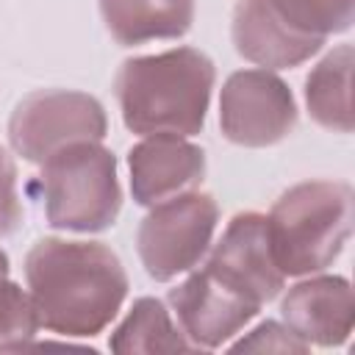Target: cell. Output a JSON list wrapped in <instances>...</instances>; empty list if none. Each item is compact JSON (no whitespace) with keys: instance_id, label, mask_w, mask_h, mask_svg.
<instances>
[{"instance_id":"1","label":"cell","mask_w":355,"mask_h":355,"mask_svg":"<svg viewBox=\"0 0 355 355\" xmlns=\"http://www.w3.org/2000/svg\"><path fill=\"white\" fill-rule=\"evenodd\" d=\"M25 283L39 324L69 338L103 333L128 297L119 255L100 241L42 239L25 255Z\"/></svg>"},{"instance_id":"2","label":"cell","mask_w":355,"mask_h":355,"mask_svg":"<svg viewBox=\"0 0 355 355\" xmlns=\"http://www.w3.org/2000/svg\"><path fill=\"white\" fill-rule=\"evenodd\" d=\"M214 83L216 69L205 53L175 47L122 61L114 78V94L130 133L194 136L205 125Z\"/></svg>"},{"instance_id":"3","label":"cell","mask_w":355,"mask_h":355,"mask_svg":"<svg viewBox=\"0 0 355 355\" xmlns=\"http://www.w3.org/2000/svg\"><path fill=\"white\" fill-rule=\"evenodd\" d=\"M272 252L286 277L327 269L352 233V189L341 180H305L266 214Z\"/></svg>"},{"instance_id":"4","label":"cell","mask_w":355,"mask_h":355,"mask_svg":"<svg viewBox=\"0 0 355 355\" xmlns=\"http://www.w3.org/2000/svg\"><path fill=\"white\" fill-rule=\"evenodd\" d=\"M47 222L58 230L100 233L108 230L122 211V186L116 178V155L100 141L72 144L42 164L31 183Z\"/></svg>"},{"instance_id":"5","label":"cell","mask_w":355,"mask_h":355,"mask_svg":"<svg viewBox=\"0 0 355 355\" xmlns=\"http://www.w3.org/2000/svg\"><path fill=\"white\" fill-rule=\"evenodd\" d=\"M219 225V205L205 191H183L158 205L136 230V250L144 272L166 283L189 269H194L208 252Z\"/></svg>"},{"instance_id":"6","label":"cell","mask_w":355,"mask_h":355,"mask_svg":"<svg viewBox=\"0 0 355 355\" xmlns=\"http://www.w3.org/2000/svg\"><path fill=\"white\" fill-rule=\"evenodd\" d=\"M108 133L105 108L97 97L69 89H44L22 97L8 119V141L31 164L83 144L103 141Z\"/></svg>"},{"instance_id":"7","label":"cell","mask_w":355,"mask_h":355,"mask_svg":"<svg viewBox=\"0 0 355 355\" xmlns=\"http://www.w3.org/2000/svg\"><path fill=\"white\" fill-rule=\"evenodd\" d=\"M219 128L241 147H272L297 128V103L272 69H239L219 94Z\"/></svg>"},{"instance_id":"8","label":"cell","mask_w":355,"mask_h":355,"mask_svg":"<svg viewBox=\"0 0 355 355\" xmlns=\"http://www.w3.org/2000/svg\"><path fill=\"white\" fill-rule=\"evenodd\" d=\"M205 266L261 308L272 302L286 283L272 252L266 216L258 211H241L227 222Z\"/></svg>"},{"instance_id":"9","label":"cell","mask_w":355,"mask_h":355,"mask_svg":"<svg viewBox=\"0 0 355 355\" xmlns=\"http://www.w3.org/2000/svg\"><path fill=\"white\" fill-rule=\"evenodd\" d=\"M169 305L180 330L197 349L222 347L261 311V305L227 286L208 266L191 272L180 286H175L169 291Z\"/></svg>"},{"instance_id":"10","label":"cell","mask_w":355,"mask_h":355,"mask_svg":"<svg viewBox=\"0 0 355 355\" xmlns=\"http://www.w3.org/2000/svg\"><path fill=\"white\" fill-rule=\"evenodd\" d=\"M130 194L139 205H158L191 191L205 178V150L175 133L144 136L130 153Z\"/></svg>"},{"instance_id":"11","label":"cell","mask_w":355,"mask_h":355,"mask_svg":"<svg viewBox=\"0 0 355 355\" xmlns=\"http://www.w3.org/2000/svg\"><path fill=\"white\" fill-rule=\"evenodd\" d=\"M280 313L305 344L341 347L352 333V288L338 275L308 277L286 291Z\"/></svg>"},{"instance_id":"12","label":"cell","mask_w":355,"mask_h":355,"mask_svg":"<svg viewBox=\"0 0 355 355\" xmlns=\"http://www.w3.org/2000/svg\"><path fill=\"white\" fill-rule=\"evenodd\" d=\"M230 36L236 53L263 69H288L305 64L322 47L294 36L269 11L263 0H239L233 8Z\"/></svg>"},{"instance_id":"13","label":"cell","mask_w":355,"mask_h":355,"mask_svg":"<svg viewBox=\"0 0 355 355\" xmlns=\"http://www.w3.org/2000/svg\"><path fill=\"white\" fill-rule=\"evenodd\" d=\"M197 0H100L108 33L125 44L180 39L194 22Z\"/></svg>"},{"instance_id":"14","label":"cell","mask_w":355,"mask_h":355,"mask_svg":"<svg viewBox=\"0 0 355 355\" xmlns=\"http://www.w3.org/2000/svg\"><path fill=\"white\" fill-rule=\"evenodd\" d=\"M352 44H338L305 78L308 114L333 133L352 130Z\"/></svg>"},{"instance_id":"15","label":"cell","mask_w":355,"mask_h":355,"mask_svg":"<svg viewBox=\"0 0 355 355\" xmlns=\"http://www.w3.org/2000/svg\"><path fill=\"white\" fill-rule=\"evenodd\" d=\"M108 347L114 352H191L197 349L186 333L172 322L169 311L155 297H139L119 327L111 333Z\"/></svg>"},{"instance_id":"16","label":"cell","mask_w":355,"mask_h":355,"mask_svg":"<svg viewBox=\"0 0 355 355\" xmlns=\"http://www.w3.org/2000/svg\"><path fill=\"white\" fill-rule=\"evenodd\" d=\"M263 3L280 19L283 28L319 47L327 42V36L349 31L355 17L352 0H263Z\"/></svg>"},{"instance_id":"17","label":"cell","mask_w":355,"mask_h":355,"mask_svg":"<svg viewBox=\"0 0 355 355\" xmlns=\"http://www.w3.org/2000/svg\"><path fill=\"white\" fill-rule=\"evenodd\" d=\"M39 327L42 324H39L31 294L17 283H11L8 277H3L0 280V352L28 349Z\"/></svg>"},{"instance_id":"18","label":"cell","mask_w":355,"mask_h":355,"mask_svg":"<svg viewBox=\"0 0 355 355\" xmlns=\"http://www.w3.org/2000/svg\"><path fill=\"white\" fill-rule=\"evenodd\" d=\"M233 349L236 352H308L311 344H305L288 324L266 319L258 327H252L244 338H239Z\"/></svg>"},{"instance_id":"19","label":"cell","mask_w":355,"mask_h":355,"mask_svg":"<svg viewBox=\"0 0 355 355\" xmlns=\"http://www.w3.org/2000/svg\"><path fill=\"white\" fill-rule=\"evenodd\" d=\"M25 219L19 191H17V164L8 150L0 147V239L19 230Z\"/></svg>"},{"instance_id":"20","label":"cell","mask_w":355,"mask_h":355,"mask_svg":"<svg viewBox=\"0 0 355 355\" xmlns=\"http://www.w3.org/2000/svg\"><path fill=\"white\" fill-rule=\"evenodd\" d=\"M8 269H11V266H8V255L0 250V280H3V277H8Z\"/></svg>"}]
</instances>
